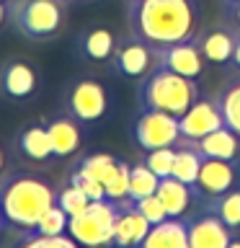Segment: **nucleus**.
<instances>
[{
    "mask_svg": "<svg viewBox=\"0 0 240 248\" xmlns=\"http://www.w3.org/2000/svg\"><path fill=\"white\" fill-rule=\"evenodd\" d=\"M57 204L65 209V212L70 217H75V215H80L85 212V207L90 204V199L85 197V191L80 189V186H75V184H67L62 191H57Z\"/></svg>",
    "mask_w": 240,
    "mask_h": 248,
    "instance_id": "c85d7f7f",
    "label": "nucleus"
},
{
    "mask_svg": "<svg viewBox=\"0 0 240 248\" xmlns=\"http://www.w3.org/2000/svg\"><path fill=\"white\" fill-rule=\"evenodd\" d=\"M155 194H158L160 204L165 207L168 217H183L186 212H189V207H191L194 197H196L194 186L183 184V181H178V178H173V176L160 178L158 191H155Z\"/></svg>",
    "mask_w": 240,
    "mask_h": 248,
    "instance_id": "a211bd4d",
    "label": "nucleus"
},
{
    "mask_svg": "<svg viewBox=\"0 0 240 248\" xmlns=\"http://www.w3.org/2000/svg\"><path fill=\"white\" fill-rule=\"evenodd\" d=\"M173 160H176V145L170 147H158V150H147L145 155V166L152 170L158 178H165L173 173Z\"/></svg>",
    "mask_w": 240,
    "mask_h": 248,
    "instance_id": "cd10ccee",
    "label": "nucleus"
},
{
    "mask_svg": "<svg viewBox=\"0 0 240 248\" xmlns=\"http://www.w3.org/2000/svg\"><path fill=\"white\" fill-rule=\"evenodd\" d=\"M212 212L220 217L230 230H238L240 228V189H232V191L225 194V197L212 199Z\"/></svg>",
    "mask_w": 240,
    "mask_h": 248,
    "instance_id": "393cba45",
    "label": "nucleus"
},
{
    "mask_svg": "<svg viewBox=\"0 0 240 248\" xmlns=\"http://www.w3.org/2000/svg\"><path fill=\"white\" fill-rule=\"evenodd\" d=\"M116 163H119V158H114V155H108V153H96V155H88V158H83L80 163H77L75 170H80L83 176L96 178V181L104 184L106 178L114 173Z\"/></svg>",
    "mask_w": 240,
    "mask_h": 248,
    "instance_id": "b1692460",
    "label": "nucleus"
},
{
    "mask_svg": "<svg viewBox=\"0 0 240 248\" xmlns=\"http://www.w3.org/2000/svg\"><path fill=\"white\" fill-rule=\"evenodd\" d=\"M232 67L240 70V31H235V49H232Z\"/></svg>",
    "mask_w": 240,
    "mask_h": 248,
    "instance_id": "72a5a7b5",
    "label": "nucleus"
},
{
    "mask_svg": "<svg viewBox=\"0 0 240 248\" xmlns=\"http://www.w3.org/2000/svg\"><path fill=\"white\" fill-rule=\"evenodd\" d=\"M5 21H8V5L3 3V0H0V26H3Z\"/></svg>",
    "mask_w": 240,
    "mask_h": 248,
    "instance_id": "c9c22d12",
    "label": "nucleus"
},
{
    "mask_svg": "<svg viewBox=\"0 0 240 248\" xmlns=\"http://www.w3.org/2000/svg\"><path fill=\"white\" fill-rule=\"evenodd\" d=\"M199 49L204 54V60L217 62V65H225V62L232 60V49H235V34L230 31H209L204 36H196Z\"/></svg>",
    "mask_w": 240,
    "mask_h": 248,
    "instance_id": "412c9836",
    "label": "nucleus"
},
{
    "mask_svg": "<svg viewBox=\"0 0 240 248\" xmlns=\"http://www.w3.org/2000/svg\"><path fill=\"white\" fill-rule=\"evenodd\" d=\"M65 111L73 116L77 124L101 122L108 111V91L96 78H77L65 91Z\"/></svg>",
    "mask_w": 240,
    "mask_h": 248,
    "instance_id": "423d86ee",
    "label": "nucleus"
},
{
    "mask_svg": "<svg viewBox=\"0 0 240 248\" xmlns=\"http://www.w3.org/2000/svg\"><path fill=\"white\" fill-rule=\"evenodd\" d=\"M116 212H119V207L111 199L90 202L85 212L70 217L67 235H73L83 248H111Z\"/></svg>",
    "mask_w": 240,
    "mask_h": 248,
    "instance_id": "39448f33",
    "label": "nucleus"
},
{
    "mask_svg": "<svg viewBox=\"0 0 240 248\" xmlns=\"http://www.w3.org/2000/svg\"><path fill=\"white\" fill-rule=\"evenodd\" d=\"M222 108L217 104V98H196L186 111L178 116V127H181V137L186 140H201L209 132H214L217 127H222Z\"/></svg>",
    "mask_w": 240,
    "mask_h": 248,
    "instance_id": "f8f14e48",
    "label": "nucleus"
},
{
    "mask_svg": "<svg viewBox=\"0 0 240 248\" xmlns=\"http://www.w3.org/2000/svg\"><path fill=\"white\" fill-rule=\"evenodd\" d=\"M132 36L152 46H170L196 36V0H129L127 8Z\"/></svg>",
    "mask_w": 240,
    "mask_h": 248,
    "instance_id": "f257e3e1",
    "label": "nucleus"
},
{
    "mask_svg": "<svg viewBox=\"0 0 240 248\" xmlns=\"http://www.w3.org/2000/svg\"><path fill=\"white\" fill-rule=\"evenodd\" d=\"M227 16H230V23H232V29H235V31H240V0H238V3H232V5H230Z\"/></svg>",
    "mask_w": 240,
    "mask_h": 248,
    "instance_id": "473e14b6",
    "label": "nucleus"
},
{
    "mask_svg": "<svg viewBox=\"0 0 240 248\" xmlns=\"http://www.w3.org/2000/svg\"><path fill=\"white\" fill-rule=\"evenodd\" d=\"M199 98V85L191 78H183L168 67L155 65L145 75L139 85V101L142 108H158V111L181 116L194 101Z\"/></svg>",
    "mask_w": 240,
    "mask_h": 248,
    "instance_id": "7ed1b4c3",
    "label": "nucleus"
},
{
    "mask_svg": "<svg viewBox=\"0 0 240 248\" xmlns=\"http://www.w3.org/2000/svg\"><path fill=\"white\" fill-rule=\"evenodd\" d=\"M135 207L142 212V217H145L150 225H158V222H163V220L168 217L165 207H163L160 199H158V194H150V197H145V199H137Z\"/></svg>",
    "mask_w": 240,
    "mask_h": 248,
    "instance_id": "7c9ffc66",
    "label": "nucleus"
},
{
    "mask_svg": "<svg viewBox=\"0 0 240 248\" xmlns=\"http://www.w3.org/2000/svg\"><path fill=\"white\" fill-rule=\"evenodd\" d=\"M3 3H5V0H3Z\"/></svg>",
    "mask_w": 240,
    "mask_h": 248,
    "instance_id": "a19ab883",
    "label": "nucleus"
},
{
    "mask_svg": "<svg viewBox=\"0 0 240 248\" xmlns=\"http://www.w3.org/2000/svg\"><path fill=\"white\" fill-rule=\"evenodd\" d=\"M15 150L31 163L52 160L54 155H52V142H49L46 124H29L26 129H21L18 137H15Z\"/></svg>",
    "mask_w": 240,
    "mask_h": 248,
    "instance_id": "6ab92c4d",
    "label": "nucleus"
},
{
    "mask_svg": "<svg viewBox=\"0 0 240 248\" xmlns=\"http://www.w3.org/2000/svg\"><path fill=\"white\" fill-rule=\"evenodd\" d=\"M155 65L168 67L178 75L196 80V78L204 73V54H201V49H199L196 36H194V39H189V42H178V44L155 49Z\"/></svg>",
    "mask_w": 240,
    "mask_h": 248,
    "instance_id": "9b49d317",
    "label": "nucleus"
},
{
    "mask_svg": "<svg viewBox=\"0 0 240 248\" xmlns=\"http://www.w3.org/2000/svg\"><path fill=\"white\" fill-rule=\"evenodd\" d=\"M54 204H57V191L42 176L13 173L0 181V209H3L8 225L26 235Z\"/></svg>",
    "mask_w": 240,
    "mask_h": 248,
    "instance_id": "f03ea898",
    "label": "nucleus"
},
{
    "mask_svg": "<svg viewBox=\"0 0 240 248\" xmlns=\"http://www.w3.org/2000/svg\"><path fill=\"white\" fill-rule=\"evenodd\" d=\"M238 178H240V168L235 160H217L201 155V168H199L196 184H194V191H196V197L201 194L207 199H217L232 189H238Z\"/></svg>",
    "mask_w": 240,
    "mask_h": 248,
    "instance_id": "6e6552de",
    "label": "nucleus"
},
{
    "mask_svg": "<svg viewBox=\"0 0 240 248\" xmlns=\"http://www.w3.org/2000/svg\"><path fill=\"white\" fill-rule=\"evenodd\" d=\"M111 67L124 78H145L155 67V49L137 36L121 39L114 46Z\"/></svg>",
    "mask_w": 240,
    "mask_h": 248,
    "instance_id": "9d476101",
    "label": "nucleus"
},
{
    "mask_svg": "<svg viewBox=\"0 0 240 248\" xmlns=\"http://www.w3.org/2000/svg\"><path fill=\"white\" fill-rule=\"evenodd\" d=\"M227 248H240V240H238V238H232V240H230V246H227Z\"/></svg>",
    "mask_w": 240,
    "mask_h": 248,
    "instance_id": "e433bc0d",
    "label": "nucleus"
},
{
    "mask_svg": "<svg viewBox=\"0 0 240 248\" xmlns=\"http://www.w3.org/2000/svg\"><path fill=\"white\" fill-rule=\"evenodd\" d=\"M158 184H160V178L155 176L145 163H137V166H132V170H129V199L137 202V199L150 197V194L158 191Z\"/></svg>",
    "mask_w": 240,
    "mask_h": 248,
    "instance_id": "5701e85b",
    "label": "nucleus"
},
{
    "mask_svg": "<svg viewBox=\"0 0 240 248\" xmlns=\"http://www.w3.org/2000/svg\"><path fill=\"white\" fill-rule=\"evenodd\" d=\"M225 3H227V5H232V3H238V0H225Z\"/></svg>",
    "mask_w": 240,
    "mask_h": 248,
    "instance_id": "58836bf2",
    "label": "nucleus"
},
{
    "mask_svg": "<svg viewBox=\"0 0 240 248\" xmlns=\"http://www.w3.org/2000/svg\"><path fill=\"white\" fill-rule=\"evenodd\" d=\"M119 212H116L114 222V246L111 248H139V243L145 240L150 222L142 217V212L135 207L132 199L116 202Z\"/></svg>",
    "mask_w": 240,
    "mask_h": 248,
    "instance_id": "ddd939ff",
    "label": "nucleus"
},
{
    "mask_svg": "<svg viewBox=\"0 0 240 248\" xmlns=\"http://www.w3.org/2000/svg\"><path fill=\"white\" fill-rule=\"evenodd\" d=\"M129 170H132L129 163H124V160L116 163L114 173L104 181L106 199H111V202H124V199H129Z\"/></svg>",
    "mask_w": 240,
    "mask_h": 248,
    "instance_id": "a878e982",
    "label": "nucleus"
},
{
    "mask_svg": "<svg viewBox=\"0 0 240 248\" xmlns=\"http://www.w3.org/2000/svg\"><path fill=\"white\" fill-rule=\"evenodd\" d=\"M139 248H189V220L165 217L158 225H150Z\"/></svg>",
    "mask_w": 240,
    "mask_h": 248,
    "instance_id": "dca6fc26",
    "label": "nucleus"
},
{
    "mask_svg": "<svg viewBox=\"0 0 240 248\" xmlns=\"http://www.w3.org/2000/svg\"><path fill=\"white\" fill-rule=\"evenodd\" d=\"M132 140H135L145 153L176 145L178 140H181L178 116L158 111V108H142V114L132 122Z\"/></svg>",
    "mask_w": 240,
    "mask_h": 248,
    "instance_id": "0eeeda50",
    "label": "nucleus"
},
{
    "mask_svg": "<svg viewBox=\"0 0 240 248\" xmlns=\"http://www.w3.org/2000/svg\"><path fill=\"white\" fill-rule=\"evenodd\" d=\"M217 104L222 108L225 124H227L235 135H240V75L227 80V85H225L222 93L217 96Z\"/></svg>",
    "mask_w": 240,
    "mask_h": 248,
    "instance_id": "4be33fe9",
    "label": "nucleus"
},
{
    "mask_svg": "<svg viewBox=\"0 0 240 248\" xmlns=\"http://www.w3.org/2000/svg\"><path fill=\"white\" fill-rule=\"evenodd\" d=\"M5 5L13 31L31 42L52 39L65 21V5L57 0H5Z\"/></svg>",
    "mask_w": 240,
    "mask_h": 248,
    "instance_id": "20e7f679",
    "label": "nucleus"
},
{
    "mask_svg": "<svg viewBox=\"0 0 240 248\" xmlns=\"http://www.w3.org/2000/svg\"><path fill=\"white\" fill-rule=\"evenodd\" d=\"M18 248H83V246L67 232L65 235H34V232H29V238Z\"/></svg>",
    "mask_w": 240,
    "mask_h": 248,
    "instance_id": "c756f323",
    "label": "nucleus"
},
{
    "mask_svg": "<svg viewBox=\"0 0 240 248\" xmlns=\"http://www.w3.org/2000/svg\"><path fill=\"white\" fill-rule=\"evenodd\" d=\"M3 163H5V158H3V150H0V173H3Z\"/></svg>",
    "mask_w": 240,
    "mask_h": 248,
    "instance_id": "4c0bfd02",
    "label": "nucleus"
},
{
    "mask_svg": "<svg viewBox=\"0 0 240 248\" xmlns=\"http://www.w3.org/2000/svg\"><path fill=\"white\" fill-rule=\"evenodd\" d=\"M70 184L80 186V189L85 191V197H88L90 202L106 199V189H104V184H101V181H96V178H88V176H83L80 170H73V176H70Z\"/></svg>",
    "mask_w": 240,
    "mask_h": 248,
    "instance_id": "2f4dec72",
    "label": "nucleus"
},
{
    "mask_svg": "<svg viewBox=\"0 0 240 248\" xmlns=\"http://www.w3.org/2000/svg\"><path fill=\"white\" fill-rule=\"evenodd\" d=\"M70 225V215L60 204H54L52 209H46L42 215V220L36 222V228L31 230L34 235H65Z\"/></svg>",
    "mask_w": 240,
    "mask_h": 248,
    "instance_id": "bb28decb",
    "label": "nucleus"
},
{
    "mask_svg": "<svg viewBox=\"0 0 240 248\" xmlns=\"http://www.w3.org/2000/svg\"><path fill=\"white\" fill-rule=\"evenodd\" d=\"M11 228V225H8V220H5V215H3V209H0V238L5 235V230Z\"/></svg>",
    "mask_w": 240,
    "mask_h": 248,
    "instance_id": "f704fd0d",
    "label": "nucleus"
},
{
    "mask_svg": "<svg viewBox=\"0 0 240 248\" xmlns=\"http://www.w3.org/2000/svg\"><path fill=\"white\" fill-rule=\"evenodd\" d=\"M196 150L204 158H217V160H235L240 155V135H235L227 124L217 127L201 140H196Z\"/></svg>",
    "mask_w": 240,
    "mask_h": 248,
    "instance_id": "f3484780",
    "label": "nucleus"
},
{
    "mask_svg": "<svg viewBox=\"0 0 240 248\" xmlns=\"http://www.w3.org/2000/svg\"><path fill=\"white\" fill-rule=\"evenodd\" d=\"M114 46H116V39H114L111 31L104 29V26L88 29V31H83V34L77 36V49L83 52V57L96 60V62L111 60Z\"/></svg>",
    "mask_w": 240,
    "mask_h": 248,
    "instance_id": "aec40b11",
    "label": "nucleus"
},
{
    "mask_svg": "<svg viewBox=\"0 0 240 248\" xmlns=\"http://www.w3.org/2000/svg\"><path fill=\"white\" fill-rule=\"evenodd\" d=\"M46 132H49V142H52V155L57 160L70 158L73 153L80 150L83 142V132L80 124H77L70 114L54 116L52 122H46Z\"/></svg>",
    "mask_w": 240,
    "mask_h": 248,
    "instance_id": "2eb2a0df",
    "label": "nucleus"
},
{
    "mask_svg": "<svg viewBox=\"0 0 240 248\" xmlns=\"http://www.w3.org/2000/svg\"><path fill=\"white\" fill-rule=\"evenodd\" d=\"M232 230L214 212L189 220V248H227Z\"/></svg>",
    "mask_w": 240,
    "mask_h": 248,
    "instance_id": "4468645a",
    "label": "nucleus"
},
{
    "mask_svg": "<svg viewBox=\"0 0 240 248\" xmlns=\"http://www.w3.org/2000/svg\"><path fill=\"white\" fill-rule=\"evenodd\" d=\"M39 88V73L29 60L11 57L0 62V96L8 101L31 98Z\"/></svg>",
    "mask_w": 240,
    "mask_h": 248,
    "instance_id": "1a4fd4ad",
    "label": "nucleus"
},
{
    "mask_svg": "<svg viewBox=\"0 0 240 248\" xmlns=\"http://www.w3.org/2000/svg\"><path fill=\"white\" fill-rule=\"evenodd\" d=\"M57 3H62V5H67V3H70V0H57Z\"/></svg>",
    "mask_w": 240,
    "mask_h": 248,
    "instance_id": "ea45409f",
    "label": "nucleus"
}]
</instances>
